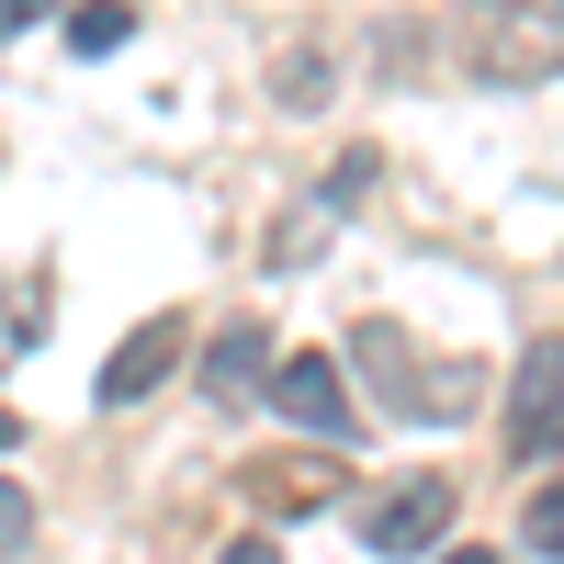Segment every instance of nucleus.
<instances>
[{"label": "nucleus", "mask_w": 564, "mask_h": 564, "mask_svg": "<svg viewBox=\"0 0 564 564\" xmlns=\"http://www.w3.org/2000/svg\"><path fill=\"white\" fill-rule=\"evenodd\" d=\"M463 57L497 90H542V79H564V12H542V0H475L463 12Z\"/></svg>", "instance_id": "1"}, {"label": "nucleus", "mask_w": 564, "mask_h": 564, "mask_svg": "<svg viewBox=\"0 0 564 564\" xmlns=\"http://www.w3.org/2000/svg\"><path fill=\"white\" fill-rule=\"evenodd\" d=\"M508 452H520V463L564 452V339H531L520 372H508Z\"/></svg>", "instance_id": "2"}, {"label": "nucleus", "mask_w": 564, "mask_h": 564, "mask_svg": "<svg viewBox=\"0 0 564 564\" xmlns=\"http://www.w3.org/2000/svg\"><path fill=\"white\" fill-rule=\"evenodd\" d=\"M181 350H193V316H181V305H159L148 327H124V339H113V361L90 372V395H102V406H135V395H159L170 372H181Z\"/></svg>", "instance_id": "3"}, {"label": "nucleus", "mask_w": 564, "mask_h": 564, "mask_svg": "<svg viewBox=\"0 0 564 564\" xmlns=\"http://www.w3.org/2000/svg\"><path fill=\"white\" fill-rule=\"evenodd\" d=\"M452 508H463L452 475H406L395 497H372V508H361V542H372V553H441Z\"/></svg>", "instance_id": "4"}, {"label": "nucleus", "mask_w": 564, "mask_h": 564, "mask_svg": "<svg viewBox=\"0 0 564 564\" xmlns=\"http://www.w3.org/2000/svg\"><path fill=\"white\" fill-rule=\"evenodd\" d=\"M271 406L294 417L305 441H350V430H361V406H350V384H339V361H327V350L271 361Z\"/></svg>", "instance_id": "5"}, {"label": "nucleus", "mask_w": 564, "mask_h": 564, "mask_svg": "<svg viewBox=\"0 0 564 564\" xmlns=\"http://www.w3.org/2000/svg\"><path fill=\"white\" fill-rule=\"evenodd\" d=\"M271 327L260 316H238V327H215V350H204V395L215 406H249V395H271Z\"/></svg>", "instance_id": "6"}, {"label": "nucleus", "mask_w": 564, "mask_h": 564, "mask_svg": "<svg viewBox=\"0 0 564 564\" xmlns=\"http://www.w3.org/2000/svg\"><path fill=\"white\" fill-rule=\"evenodd\" d=\"M238 486H249V497L271 508V520H282V508H294V520H316V508L339 497V475H327V463H249Z\"/></svg>", "instance_id": "7"}, {"label": "nucleus", "mask_w": 564, "mask_h": 564, "mask_svg": "<svg viewBox=\"0 0 564 564\" xmlns=\"http://www.w3.org/2000/svg\"><path fill=\"white\" fill-rule=\"evenodd\" d=\"M124 34H135V12H124V0H79V12H68V45H79V57H113Z\"/></svg>", "instance_id": "8"}, {"label": "nucleus", "mask_w": 564, "mask_h": 564, "mask_svg": "<svg viewBox=\"0 0 564 564\" xmlns=\"http://www.w3.org/2000/svg\"><path fill=\"white\" fill-rule=\"evenodd\" d=\"M372 170H384V159H372V148H350L339 170H327V215H350V204L372 193Z\"/></svg>", "instance_id": "9"}, {"label": "nucleus", "mask_w": 564, "mask_h": 564, "mask_svg": "<svg viewBox=\"0 0 564 564\" xmlns=\"http://www.w3.org/2000/svg\"><path fill=\"white\" fill-rule=\"evenodd\" d=\"M520 531H531V553H553V564H564V486H542V497H531V520H520Z\"/></svg>", "instance_id": "10"}, {"label": "nucleus", "mask_w": 564, "mask_h": 564, "mask_svg": "<svg viewBox=\"0 0 564 564\" xmlns=\"http://www.w3.org/2000/svg\"><path fill=\"white\" fill-rule=\"evenodd\" d=\"M23 542H34V497L0 475V553H23Z\"/></svg>", "instance_id": "11"}, {"label": "nucleus", "mask_w": 564, "mask_h": 564, "mask_svg": "<svg viewBox=\"0 0 564 564\" xmlns=\"http://www.w3.org/2000/svg\"><path fill=\"white\" fill-rule=\"evenodd\" d=\"M226 564H282V553H271V531H238V542H226Z\"/></svg>", "instance_id": "12"}, {"label": "nucleus", "mask_w": 564, "mask_h": 564, "mask_svg": "<svg viewBox=\"0 0 564 564\" xmlns=\"http://www.w3.org/2000/svg\"><path fill=\"white\" fill-rule=\"evenodd\" d=\"M23 12H45V0H0V34H12V23H23Z\"/></svg>", "instance_id": "13"}, {"label": "nucleus", "mask_w": 564, "mask_h": 564, "mask_svg": "<svg viewBox=\"0 0 564 564\" xmlns=\"http://www.w3.org/2000/svg\"><path fill=\"white\" fill-rule=\"evenodd\" d=\"M0 452H23V417H12V406H0Z\"/></svg>", "instance_id": "14"}, {"label": "nucleus", "mask_w": 564, "mask_h": 564, "mask_svg": "<svg viewBox=\"0 0 564 564\" xmlns=\"http://www.w3.org/2000/svg\"><path fill=\"white\" fill-rule=\"evenodd\" d=\"M441 564H497V553H486V542H475V553H441Z\"/></svg>", "instance_id": "15"}, {"label": "nucleus", "mask_w": 564, "mask_h": 564, "mask_svg": "<svg viewBox=\"0 0 564 564\" xmlns=\"http://www.w3.org/2000/svg\"><path fill=\"white\" fill-rule=\"evenodd\" d=\"M542 12H564V0H542Z\"/></svg>", "instance_id": "16"}]
</instances>
